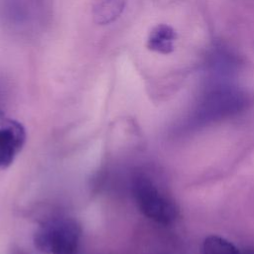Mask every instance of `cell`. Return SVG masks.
<instances>
[{"label":"cell","instance_id":"obj_1","mask_svg":"<svg viewBox=\"0 0 254 254\" xmlns=\"http://www.w3.org/2000/svg\"><path fill=\"white\" fill-rule=\"evenodd\" d=\"M81 227L76 219L56 216L43 222L35 231V247L45 254H76Z\"/></svg>","mask_w":254,"mask_h":254},{"label":"cell","instance_id":"obj_2","mask_svg":"<svg viewBox=\"0 0 254 254\" xmlns=\"http://www.w3.org/2000/svg\"><path fill=\"white\" fill-rule=\"evenodd\" d=\"M131 190L138 209L149 219L160 224H171L177 219L176 202L148 176H135Z\"/></svg>","mask_w":254,"mask_h":254},{"label":"cell","instance_id":"obj_3","mask_svg":"<svg viewBox=\"0 0 254 254\" xmlns=\"http://www.w3.org/2000/svg\"><path fill=\"white\" fill-rule=\"evenodd\" d=\"M26 129L16 119L0 116V170L9 168L26 143Z\"/></svg>","mask_w":254,"mask_h":254},{"label":"cell","instance_id":"obj_4","mask_svg":"<svg viewBox=\"0 0 254 254\" xmlns=\"http://www.w3.org/2000/svg\"><path fill=\"white\" fill-rule=\"evenodd\" d=\"M177 33L171 26L167 24H159L149 33L146 46L152 52L168 55L174 51Z\"/></svg>","mask_w":254,"mask_h":254},{"label":"cell","instance_id":"obj_5","mask_svg":"<svg viewBox=\"0 0 254 254\" xmlns=\"http://www.w3.org/2000/svg\"><path fill=\"white\" fill-rule=\"evenodd\" d=\"M126 0H96L92 8L93 21L98 25L115 22L123 13Z\"/></svg>","mask_w":254,"mask_h":254},{"label":"cell","instance_id":"obj_6","mask_svg":"<svg viewBox=\"0 0 254 254\" xmlns=\"http://www.w3.org/2000/svg\"><path fill=\"white\" fill-rule=\"evenodd\" d=\"M202 254H241L236 247L226 239L210 235L205 238L202 244Z\"/></svg>","mask_w":254,"mask_h":254},{"label":"cell","instance_id":"obj_7","mask_svg":"<svg viewBox=\"0 0 254 254\" xmlns=\"http://www.w3.org/2000/svg\"><path fill=\"white\" fill-rule=\"evenodd\" d=\"M241 254H254V248L253 247H247L241 252Z\"/></svg>","mask_w":254,"mask_h":254},{"label":"cell","instance_id":"obj_8","mask_svg":"<svg viewBox=\"0 0 254 254\" xmlns=\"http://www.w3.org/2000/svg\"><path fill=\"white\" fill-rule=\"evenodd\" d=\"M1 90H2V85H1V82H0V95H1Z\"/></svg>","mask_w":254,"mask_h":254}]
</instances>
